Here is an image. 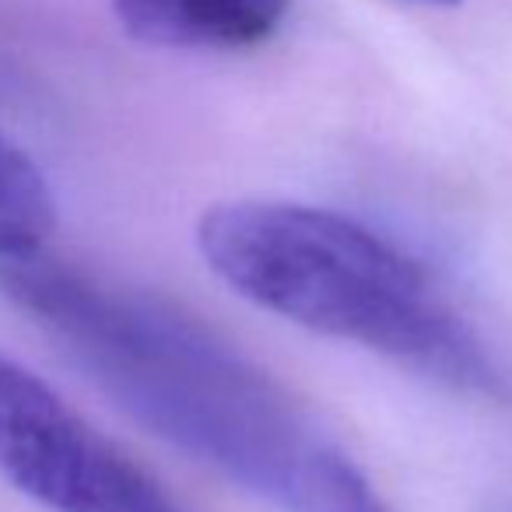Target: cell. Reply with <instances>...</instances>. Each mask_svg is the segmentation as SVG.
<instances>
[{
    "label": "cell",
    "mask_w": 512,
    "mask_h": 512,
    "mask_svg": "<svg viewBox=\"0 0 512 512\" xmlns=\"http://www.w3.org/2000/svg\"><path fill=\"white\" fill-rule=\"evenodd\" d=\"M0 295L116 407L278 512H386L369 477L190 313L60 256H0Z\"/></svg>",
    "instance_id": "1"
},
{
    "label": "cell",
    "mask_w": 512,
    "mask_h": 512,
    "mask_svg": "<svg viewBox=\"0 0 512 512\" xmlns=\"http://www.w3.org/2000/svg\"><path fill=\"white\" fill-rule=\"evenodd\" d=\"M197 246L232 292L295 327L362 344L467 397L509 393L432 274L348 214L292 200H228L204 211Z\"/></svg>",
    "instance_id": "2"
},
{
    "label": "cell",
    "mask_w": 512,
    "mask_h": 512,
    "mask_svg": "<svg viewBox=\"0 0 512 512\" xmlns=\"http://www.w3.org/2000/svg\"><path fill=\"white\" fill-rule=\"evenodd\" d=\"M0 477L50 512H183L127 449L4 351Z\"/></svg>",
    "instance_id": "3"
},
{
    "label": "cell",
    "mask_w": 512,
    "mask_h": 512,
    "mask_svg": "<svg viewBox=\"0 0 512 512\" xmlns=\"http://www.w3.org/2000/svg\"><path fill=\"white\" fill-rule=\"evenodd\" d=\"M292 11V0H113L127 36L162 50H253Z\"/></svg>",
    "instance_id": "4"
},
{
    "label": "cell",
    "mask_w": 512,
    "mask_h": 512,
    "mask_svg": "<svg viewBox=\"0 0 512 512\" xmlns=\"http://www.w3.org/2000/svg\"><path fill=\"white\" fill-rule=\"evenodd\" d=\"M57 225V200L43 169L0 134V256L43 249Z\"/></svg>",
    "instance_id": "5"
},
{
    "label": "cell",
    "mask_w": 512,
    "mask_h": 512,
    "mask_svg": "<svg viewBox=\"0 0 512 512\" xmlns=\"http://www.w3.org/2000/svg\"><path fill=\"white\" fill-rule=\"evenodd\" d=\"M404 4H418V8H456L460 0H404Z\"/></svg>",
    "instance_id": "6"
}]
</instances>
